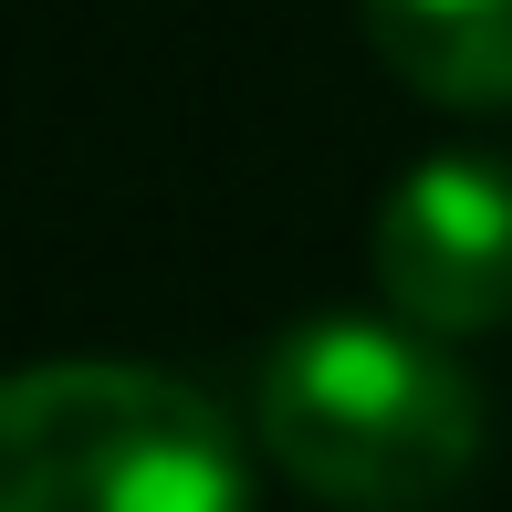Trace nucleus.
Segmentation results:
<instances>
[{
	"mask_svg": "<svg viewBox=\"0 0 512 512\" xmlns=\"http://www.w3.org/2000/svg\"><path fill=\"white\" fill-rule=\"evenodd\" d=\"M262 450L345 512H418L481 460V387L418 324L304 314L251 377Z\"/></svg>",
	"mask_w": 512,
	"mask_h": 512,
	"instance_id": "obj_1",
	"label": "nucleus"
},
{
	"mask_svg": "<svg viewBox=\"0 0 512 512\" xmlns=\"http://www.w3.org/2000/svg\"><path fill=\"white\" fill-rule=\"evenodd\" d=\"M0 512H251L220 398L126 356L0 377Z\"/></svg>",
	"mask_w": 512,
	"mask_h": 512,
	"instance_id": "obj_2",
	"label": "nucleus"
},
{
	"mask_svg": "<svg viewBox=\"0 0 512 512\" xmlns=\"http://www.w3.org/2000/svg\"><path fill=\"white\" fill-rule=\"evenodd\" d=\"M377 293L418 335H481L512 314V168L429 157L377 199Z\"/></svg>",
	"mask_w": 512,
	"mask_h": 512,
	"instance_id": "obj_3",
	"label": "nucleus"
},
{
	"mask_svg": "<svg viewBox=\"0 0 512 512\" xmlns=\"http://www.w3.org/2000/svg\"><path fill=\"white\" fill-rule=\"evenodd\" d=\"M366 32L429 105H512V0H366Z\"/></svg>",
	"mask_w": 512,
	"mask_h": 512,
	"instance_id": "obj_4",
	"label": "nucleus"
}]
</instances>
